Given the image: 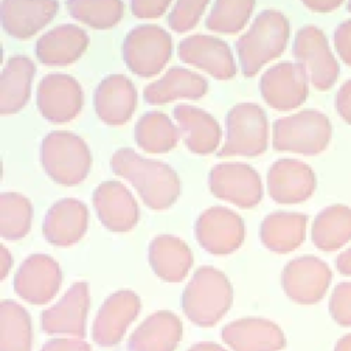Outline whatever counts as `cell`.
<instances>
[{"mask_svg":"<svg viewBox=\"0 0 351 351\" xmlns=\"http://www.w3.org/2000/svg\"><path fill=\"white\" fill-rule=\"evenodd\" d=\"M111 169L128 180L152 210L169 208L178 197L181 184L177 173L165 162L140 156L132 148H119L111 156Z\"/></svg>","mask_w":351,"mask_h":351,"instance_id":"cell-1","label":"cell"},{"mask_svg":"<svg viewBox=\"0 0 351 351\" xmlns=\"http://www.w3.org/2000/svg\"><path fill=\"white\" fill-rule=\"evenodd\" d=\"M289 38V21L277 10L256 15L250 29L237 40L236 51L245 77L255 75L262 66L282 53Z\"/></svg>","mask_w":351,"mask_h":351,"instance_id":"cell-2","label":"cell"},{"mask_svg":"<svg viewBox=\"0 0 351 351\" xmlns=\"http://www.w3.org/2000/svg\"><path fill=\"white\" fill-rule=\"evenodd\" d=\"M232 304V287L226 276L211 266L196 270L182 296L186 317L197 325H214Z\"/></svg>","mask_w":351,"mask_h":351,"instance_id":"cell-3","label":"cell"},{"mask_svg":"<svg viewBox=\"0 0 351 351\" xmlns=\"http://www.w3.org/2000/svg\"><path fill=\"white\" fill-rule=\"evenodd\" d=\"M90 162V151L86 143L71 132H51L41 143L43 167L58 184H80L88 176Z\"/></svg>","mask_w":351,"mask_h":351,"instance_id":"cell-4","label":"cell"},{"mask_svg":"<svg viewBox=\"0 0 351 351\" xmlns=\"http://www.w3.org/2000/svg\"><path fill=\"white\" fill-rule=\"evenodd\" d=\"M332 138L329 118L317 110H302L278 118L273 125V147L303 155L322 152Z\"/></svg>","mask_w":351,"mask_h":351,"instance_id":"cell-5","label":"cell"},{"mask_svg":"<svg viewBox=\"0 0 351 351\" xmlns=\"http://www.w3.org/2000/svg\"><path fill=\"white\" fill-rule=\"evenodd\" d=\"M269 123L265 110L255 103H239L226 115V141L217 154L256 156L267 147Z\"/></svg>","mask_w":351,"mask_h":351,"instance_id":"cell-6","label":"cell"},{"mask_svg":"<svg viewBox=\"0 0 351 351\" xmlns=\"http://www.w3.org/2000/svg\"><path fill=\"white\" fill-rule=\"evenodd\" d=\"M171 36L160 26L144 23L133 27L123 40V59L129 70L140 77L158 74L171 55Z\"/></svg>","mask_w":351,"mask_h":351,"instance_id":"cell-7","label":"cell"},{"mask_svg":"<svg viewBox=\"0 0 351 351\" xmlns=\"http://www.w3.org/2000/svg\"><path fill=\"white\" fill-rule=\"evenodd\" d=\"M293 56L302 64L318 90H328L336 82L340 67L330 51L324 32L314 25H304L296 33L293 41Z\"/></svg>","mask_w":351,"mask_h":351,"instance_id":"cell-8","label":"cell"},{"mask_svg":"<svg viewBox=\"0 0 351 351\" xmlns=\"http://www.w3.org/2000/svg\"><path fill=\"white\" fill-rule=\"evenodd\" d=\"M208 185L214 196L241 208L256 206L263 196L262 181L258 171L241 162L215 165L210 170Z\"/></svg>","mask_w":351,"mask_h":351,"instance_id":"cell-9","label":"cell"},{"mask_svg":"<svg viewBox=\"0 0 351 351\" xmlns=\"http://www.w3.org/2000/svg\"><path fill=\"white\" fill-rule=\"evenodd\" d=\"M259 88L270 107L280 111L293 110L307 99L308 75L299 63L280 62L263 73Z\"/></svg>","mask_w":351,"mask_h":351,"instance_id":"cell-10","label":"cell"},{"mask_svg":"<svg viewBox=\"0 0 351 351\" xmlns=\"http://www.w3.org/2000/svg\"><path fill=\"white\" fill-rule=\"evenodd\" d=\"M281 280L289 299L299 304H314L326 293L332 280V270L322 259L303 255L287 263Z\"/></svg>","mask_w":351,"mask_h":351,"instance_id":"cell-11","label":"cell"},{"mask_svg":"<svg viewBox=\"0 0 351 351\" xmlns=\"http://www.w3.org/2000/svg\"><path fill=\"white\" fill-rule=\"evenodd\" d=\"M244 222L241 217L226 207L204 210L195 223V236L200 245L211 254H230L244 240Z\"/></svg>","mask_w":351,"mask_h":351,"instance_id":"cell-12","label":"cell"},{"mask_svg":"<svg viewBox=\"0 0 351 351\" xmlns=\"http://www.w3.org/2000/svg\"><path fill=\"white\" fill-rule=\"evenodd\" d=\"M82 101L81 85L69 74H47L37 86L38 110L51 122L71 121L81 111Z\"/></svg>","mask_w":351,"mask_h":351,"instance_id":"cell-13","label":"cell"},{"mask_svg":"<svg viewBox=\"0 0 351 351\" xmlns=\"http://www.w3.org/2000/svg\"><path fill=\"white\" fill-rule=\"evenodd\" d=\"M177 52L182 62L204 70L217 80H230L236 74L230 47L215 36H188L180 41Z\"/></svg>","mask_w":351,"mask_h":351,"instance_id":"cell-14","label":"cell"},{"mask_svg":"<svg viewBox=\"0 0 351 351\" xmlns=\"http://www.w3.org/2000/svg\"><path fill=\"white\" fill-rule=\"evenodd\" d=\"M315 189V174L302 160L282 158L267 171V191L271 199L281 204H295L307 200Z\"/></svg>","mask_w":351,"mask_h":351,"instance_id":"cell-15","label":"cell"},{"mask_svg":"<svg viewBox=\"0 0 351 351\" xmlns=\"http://www.w3.org/2000/svg\"><path fill=\"white\" fill-rule=\"evenodd\" d=\"M60 281L62 274L56 261L45 254H33L18 269L14 288L29 303L44 304L55 296Z\"/></svg>","mask_w":351,"mask_h":351,"instance_id":"cell-16","label":"cell"},{"mask_svg":"<svg viewBox=\"0 0 351 351\" xmlns=\"http://www.w3.org/2000/svg\"><path fill=\"white\" fill-rule=\"evenodd\" d=\"M92 202L101 223L112 232H128L137 223L138 206L130 191L119 181L108 180L99 184Z\"/></svg>","mask_w":351,"mask_h":351,"instance_id":"cell-17","label":"cell"},{"mask_svg":"<svg viewBox=\"0 0 351 351\" xmlns=\"http://www.w3.org/2000/svg\"><path fill=\"white\" fill-rule=\"evenodd\" d=\"M93 103L104 123L122 125L130 119L137 104L134 84L123 74H110L96 86Z\"/></svg>","mask_w":351,"mask_h":351,"instance_id":"cell-18","label":"cell"},{"mask_svg":"<svg viewBox=\"0 0 351 351\" xmlns=\"http://www.w3.org/2000/svg\"><path fill=\"white\" fill-rule=\"evenodd\" d=\"M89 211L86 206L71 197L58 200L48 210L44 223V237L55 245L66 247L77 243L86 232Z\"/></svg>","mask_w":351,"mask_h":351,"instance_id":"cell-19","label":"cell"},{"mask_svg":"<svg viewBox=\"0 0 351 351\" xmlns=\"http://www.w3.org/2000/svg\"><path fill=\"white\" fill-rule=\"evenodd\" d=\"M89 37L74 23H62L45 32L36 43L38 60L48 66H66L75 62L88 48Z\"/></svg>","mask_w":351,"mask_h":351,"instance_id":"cell-20","label":"cell"},{"mask_svg":"<svg viewBox=\"0 0 351 351\" xmlns=\"http://www.w3.org/2000/svg\"><path fill=\"white\" fill-rule=\"evenodd\" d=\"M140 310V299L132 291H118L103 303L93 324V337L103 346L117 343Z\"/></svg>","mask_w":351,"mask_h":351,"instance_id":"cell-21","label":"cell"},{"mask_svg":"<svg viewBox=\"0 0 351 351\" xmlns=\"http://www.w3.org/2000/svg\"><path fill=\"white\" fill-rule=\"evenodd\" d=\"M223 340L234 351H278L285 346L281 329L263 318H244L226 325Z\"/></svg>","mask_w":351,"mask_h":351,"instance_id":"cell-22","label":"cell"},{"mask_svg":"<svg viewBox=\"0 0 351 351\" xmlns=\"http://www.w3.org/2000/svg\"><path fill=\"white\" fill-rule=\"evenodd\" d=\"M58 1L3 0L0 15L4 30L16 38H29L56 15Z\"/></svg>","mask_w":351,"mask_h":351,"instance_id":"cell-23","label":"cell"},{"mask_svg":"<svg viewBox=\"0 0 351 351\" xmlns=\"http://www.w3.org/2000/svg\"><path fill=\"white\" fill-rule=\"evenodd\" d=\"M89 292L85 282H75L66 295L43 313V326L48 333L84 335Z\"/></svg>","mask_w":351,"mask_h":351,"instance_id":"cell-24","label":"cell"},{"mask_svg":"<svg viewBox=\"0 0 351 351\" xmlns=\"http://www.w3.org/2000/svg\"><path fill=\"white\" fill-rule=\"evenodd\" d=\"M174 118L189 151L197 155H206L217 149L222 130L213 115L197 107L178 104L174 108Z\"/></svg>","mask_w":351,"mask_h":351,"instance_id":"cell-25","label":"cell"},{"mask_svg":"<svg viewBox=\"0 0 351 351\" xmlns=\"http://www.w3.org/2000/svg\"><path fill=\"white\" fill-rule=\"evenodd\" d=\"M207 81L184 67H171L165 75L144 89V99L149 104H165L176 99H199L207 92Z\"/></svg>","mask_w":351,"mask_h":351,"instance_id":"cell-26","label":"cell"},{"mask_svg":"<svg viewBox=\"0 0 351 351\" xmlns=\"http://www.w3.org/2000/svg\"><path fill=\"white\" fill-rule=\"evenodd\" d=\"M34 73L36 64L27 56L16 55L7 60L0 77L1 114H14L25 107L30 97Z\"/></svg>","mask_w":351,"mask_h":351,"instance_id":"cell-27","label":"cell"},{"mask_svg":"<svg viewBox=\"0 0 351 351\" xmlns=\"http://www.w3.org/2000/svg\"><path fill=\"white\" fill-rule=\"evenodd\" d=\"M307 215L295 211H274L261 223V240L271 251L285 254L296 250L306 237Z\"/></svg>","mask_w":351,"mask_h":351,"instance_id":"cell-28","label":"cell"},{"mask_svg":"<svg viewBox=\"0 0 351 351\" xmlns=\"http://www.w3.org/2000/svg\"><path fill=\"white\" fill-rule=\"evenodd\" d=\"M192 252L186 243L171 234H160L149 244V263L165 281L178 282L192 266Z\"/></svg>","mask_w":351,"mask_h":351,"instance_id":"cell-29","label":"cell"},{"mask_svg":"<svg viewBox=\"0 0 351 351\" xmlns=\"http://www.w3.org/2000/svg\"><path fill=\"white\" fill-rule=\"evenodd\" d=\"M181 337V322L170 311L149 315L132 335L133 351H173Z\"/></svg>","mask_w":351,"mask_h":351,"instance_id":"cell-30","label":"cell"},{"mask_svg":"<svg viewBox=\"0 0 351 351\" xmlns=\"http://www.w3.org/2000/svg\"><path fill=\"white\" fill-rule=\"evenodd\" d=\"M311 240L318 250L330 252L351 240V208L333 204L317 214L311 226Z\"/></svg>","mask_w":351,"mask_h":351,"instance_id":"cell-31","label":"cell"},{"mask_svg":"<svg viewBox=\"0 0 351 351\" xmlns=\"http://www.w3.org/2000/svg\"><path fill=\"white\" fill-rule=\"evenodd\" d=\"M180 130L162 111L145 112L134 126L137 145L149 154H162L177 145Z\"/></svg>","mask_w":351,"mask_h":351,"instance_id":"cell-32","label":"cell"},{"mask_svg":"<svg viewBox=\"0 0 351 351\" xmlns=\"http://www.w3.org/2000/svg\"><path fill=\"white\" fill-rule=\"evenodd\" d=\"M30 318L18 303L3 300L0 304L1 351H30Z\"/></svg>","mask_w":351,"mask_h":351,"instance_id":"cell-33","label":"cell"},{"mask_svg":"<svg viewBox=\"0 0 351 351\" xmlns=\"http://www.w3.org/2000/svg\"><path fill=\"white\" fill-rule=\"evenodd\" d=\"M33 219L30 200L18 192L0 195V234L7 240H18L27 234Z\"/></svg>","mask_w":351,"mask_h":351,"instance_id":"cell-34","label":"cell"},{"mask_svg":"<svg viewBox=\"0 0 351 351\" xmlns=\"http://www.w3.org/2000/svg\"><path fill=\"white\" fill-rule=\"evenodd\" d=\"M66 7L73 18L95 29H108L123 16V3L117 0H71Z\"/></svg>","mask_w":351,"mask_h":351,"instance_id":"cell-35","label":"cell"},{"mask_svg":"<svg viewBox=\"0 0 351 351\" xmlns=\"http://www.w3.org/2000/svg\"><path fill=\"white\" fill-rule=\"evenodd\" d=\"M255 1L219 0L215 1L206 18V27L218 33H237L250 19Z\"/></svg>","mask_w":351,"mask_h":351,"instance_id":"cell-36","label":"cell"},{"mask_svg":"<svg viewBox=\"0 0 351 351\" xmlns=\"http://www.w3.org/2000/svg\"><path fill=\"white\" fill-rule=\"evenodd\" d=\"M207 4H208L207 1H197V0L177 1L167 16L169 26L178 33L191 30L197 23Z\"/></svg>","mask_w":351,"mask_h":351,"instance_id":"cell-37","label":"cell"},{"mask_svg":"<svg viewBox=\"0 0 351 351\" xmlns=\"http://www.w3.org/2000/svg\"><path fill=\"white\" fill-rule=\"evenodd\" d=\"M329 313L339 325L351 328V282L335 287L329 299Z\"/></svg>","mask_w":351,"mask_h":351,"instance_id":"cell-38","label":"cell"},{"mask_svg":"<svg viewBox=\"0 0 351 351\" xmlns=\"http://www.w3.org/2000/svg\"><path fill=\"white\" fill-rule=\"evenodd\" d=\"M333 43L341 60L351 67V19L343 21L333 33Z\"/></svg>","mask_w":351,"mask_h":351,"instance_id":"cell-39","label":"cell"},{"mask_svg":"<svg viewBox=\"0 0 351 351\" xmlns=\"http://www.w3.org/2000/svg\"><path fill=\"white\" fill-rule=\"evenodd\" d=\"M169 5L167 0H133L130 3L132 12L137 18H158L165 14Z\"/></svg>","mask_w":351,"mask_h":351,"instance_id":"cell-40","label":"cell"},{"mask_svg":"<svg viewBox=\"0 0 351 351\" xmlns=\"http://www.w3.org/2000/svg\"><path fill=\"white\" fill-rule=\"evenodd\" d=\"M336 108L339 115L351 125V80H347L337 90Z\"/></svg>","mask_w":351,"mask_h":351,"instance_id":"cell-41","label":"cell"},{"mask_svg":"<svg viewBox=\"0 0 351 351\" xmlns=\"http://www.w3.org/2000/svg\"><path fill=\"white\" fill-rule=\"evenodd\" d=\"M41 351H89V346L81 340L56 339L47 343Z\"/></svg>","mask_w":351,"mask_h":351,"instance_id":"cell-42","label":"cell"},{"mask_svg":"<svg viewBox=\"0 0 351 351\" xmlns=\"http://www.w3.org/2000/svg\"><path fill=\"white\" fill-rule=\"evenodd\" d=\"M304 5L313 11L319 12H328L341 5L340 1H326V0H313V1H304Z\"/></svg>","mask_w":351,"mask_h":351,"instance_id":"cell-43","label":"cell"},{"mask_svg":"<svg viewBox=\"0 0 351 351\" xmlns=\"http://www.w3.org/2000/svg\"><path fill=\"white\" fill-rule=\"evenodd\" d=\"M336 269L343 276H351V247L344 252L339 254L336 259Z\"/></svg>","mask_w":351,"mask_h":351,"instance_id":"cell-44","label":"cell"},{"mask_svg":"<svg viewBox=\"0 0 351 351\" xmlns=\"http://www.w3.org/2000/svg\"><path fill=\"white\" fill-rule=\"evenodd\" d=\"M12 265V258L8 252V250L1 245V250H0V267H1V278H4L8 273V269L11 267Z\"/></svg>","mask_w":351,"mask_h":351,"instance_id":"cell-45","label":"cell"},{"mask_svg":"<svg viewBox=\"0 0 351 351\" xmlns=\"http://www.w3.org/2000/svg\"><path fill=\"white\" fill-rule=\"evenodd\" d=\"M333 351H351V333L341 336L337 340Z\"/></svg>","mask_w":351,"mask_h":351,"instance_id":"cell-46","label":"cell"},{"mask_svg":"<svg viewBox=\"0 0 351 351\" xmlns=\"http://www.w3.org/2000/svg\"><path fill=\"white\" fill-rule=\"evenodd\" d=\"M189 351H225L219 346L213 344V343H200L195 347H192Z\"/></svg>","mask_w":351,"mask_h":351,"instance_id":"cell-47","label":"cell"},{"mask_svg":"<svg viewBox=\"0 0 351 351\" xmlns=\"http://www.w3.org/2000/svg\"><path fill=\"white\" fill-rule=\"evenodd\" d=\"M347 7H348V11H350V12H351V1H350V3H348V4H347Z\"/></svg>","mask_w":351,"mask_h":351,"instance_id":"cell-48","label":"cell"}]
</instances>
